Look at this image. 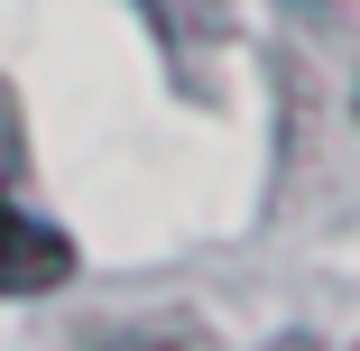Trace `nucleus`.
<instances>
[{
    "label": "nucleus",
    "mask_w": 360,
    "mask_h": 351,
    "mask_svg": "<svg viewBox=\"0 0 360 351\" xmlns=\"http://www.w3.org/2000/svg\"><path fill=\"white\" fill-rule=\"evenodd\" d=\"M65 277H75V241H65L56 222L0 203V296H46V287H65Z\"/></svg>",
    "instance_id": "obj_1"
},
{
    "label": "nucleus",
    "mask_w": 360,
    "mask_h": 351,
    "mask_svg": "<svg viewBox=\"0 0 360 351\" xmlns=\"http://www.w3.org/2000/svg\"><path fill=\"white\" fill-rule=\"evenodd\" d=\"M10 167H19V111L0 102V176H10Z\"/></svg>",
    "instance_id": "obj_2"
}]
</instances>
